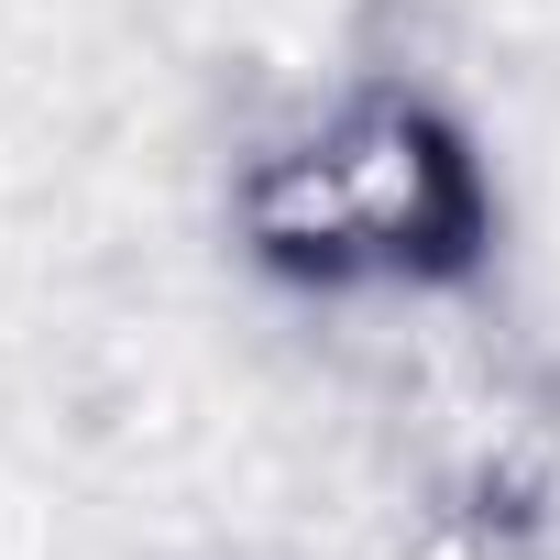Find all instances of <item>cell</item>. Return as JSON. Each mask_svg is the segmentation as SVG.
<instances>
[{"instance_id": "6da1fadb", "label": "cell", "mask_w": 560, "mask_h": 560, "mask_svg": "<svg viewBox=\"0 0 560 560\" xmlns=\"http://www.w3.org/2000/svg\"><path fill=\"white\" fill-rule=\"evenodd\" d=\"M242 220L275 264L330 275V287L341 275H451L483 231V187L418 100H352L253 165Z\"/></svg>"}]
</instances>
